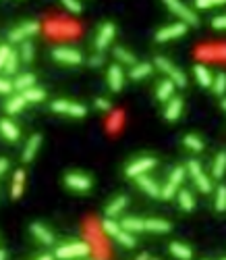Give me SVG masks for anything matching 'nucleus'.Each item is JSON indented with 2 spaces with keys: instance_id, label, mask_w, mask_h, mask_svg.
Listing matches in <instances>:
<instances>
[{
  "instance_id": "nucleus-16",
  "label": "nucleus",
  "mask_w": 226,
  "mask_h": 260,
  "mask_svg": "<svg viewBox=\"0 0 226 260\" xmlns=\"http://www.w3.org/2000/svg\"><path fill=\"white\" fill-rule=\"evenodd\" d=\"M183 113V100L181 98H170L166 104V111H164V119L166 121H177Z\"/></svg>"
},
{
  "instance_id": "nucleus-1",
  "label": "nucleus",
  "mask_w": 226,
  "mask_h": 260,
  "mask_svg": "<svg viewBox=\"0 0 226 260\" xmlns=\"http://www.w3.org/2000/svg\"><path fill=\"white\" fill-rule=\"evenodd\" d=\"M92 248L90 244L85 241H75V244H64V246H58L54 256L60 258V260H68V258H83V256H90Z\"/></svg>"
},
{
  "instance_id": "nucleus-17",
  "label": "nucleus",
  "mask_w": 226,
  "mask_h": 260,
  "mask_svg": "<svg viewBox=\"0 0 226 260\" xmlns=\"http://www.w3.org/2000/svg\"><path fill=\"white\" fill-rule=\"evenodd\" d=\"M0 133H3V137H7L9 142H15L17 137H19V127H17L11 119H3L0 121Z\"/></svg>"
},
{
  "instance_id": "nucleus-9",
  "label": "nucleus",
  "mask_w": 226,
  "mask_h": 260,
  "mask_svg": "<svg viewBox=\"0 0 226 260\" xmlns=\"http://www.w3.org/2000/svg\"><path fill=\"white\" fill-rule=\"evenodd\" d=\"M187 33V23H172L168 27H162L156 33V42H168V40H177Z\"/></svg>"
},
{
  "instance_id": "nucleus-41",
  "label": "nucleus",
  "mask_w": 226,
  "mask_h": 260,
  "mask_svg": "<svg viewBox=\"0 0 226 260\" xmlns=\"http://www.w3.org/2000/svg\"><path fill=\"white\" fill-rule=\"evenodd\" d=\"M226 0H195V7L197 9H212L216 5H224Z\"/></svg>"
},
{
  "instance_id": "nucleus-20",
  "label": "nucleus",
  "mask_w": 226,
  "mask_h": 260,
  "mask_svg": "<svg viewBox=\"0 0 226 260\" xmlns=\"http://www.w3.org/2000/svg\"><path fill=\"white\" fill-rule=\"evenodd\" d=\"M145 231L152 233H168L170 231V223L162 219H147L145 221Z\"/></svg>"
},
{
  "instance_id": "nucleus-6",
  "label": "nucleus",
  "mask_w": 226,
  "mask_h": 260,
  "mask_svg": "<svg viewBox=\"0 0 226 260\" xmlns=\"http://www.w3.org/2000/svg\"><path fill=\"white\" fill-rule=\"evenodd\" d=\"M52 59L62 63V65H81L83 63V57L81 52L75 50V48H68V46H58L52 50Z\"/></svg>"
},
{
  "instance_id": "nucleus-37",
  "label": "nucleus",
  "mask_w": 226,
  "mask_h": 260,
  "mask_svg": "<svg viewBox=\"0 0 226 260\" xmlns=\"http://www.w3.org/2000/svg\"><path fill=\"white\" fill-rule=\"evenodd\" d=\"M216 211L218 213L226 211V185H220L216 192Z\"/></svg>"
},
{
  "instance_id": "nucleus-48",
  "label": "nucleus",
  "mask_w": 226,
  "mask_h": 260,
  "mask_svg": "<svg viewBox=\"0 0 226 260\" xmlns=\"http://www.w3.org/2000/svg\"><path fill=\"white\" fill-rule=\"evenodd\" d=\"M7 169H9V161L7 159H0V175H3Z\"/></svg>"
},
{
  "instance_id": "nucleus-12",
  "label": "nucleus",
  "mask_w": 226,
  "mask_h": 260,
  "mask_svg": "<svg viewBox=\"0 0 226 260\" xmlns=\"http://www.w3.org/2000/svg\"><path fill=\"white\" fill-rule=\"evenodd\" d=\"M135 181H137V185L141 187L147 196H152V198H162V187L156 183L152 177H147L145 173H143V175H137Z\"/></svg>"
},
{
  "instance_id": "nucleus-36",
  "label": "nucleus",
  "mask_w": 226,
  "mask_h": 260,
  "mask_svg": "<svg viewBox=\"0 0 226 260\" xmlns=\"http://www.w3.org/2000/svg\"><path fill=\"white\" fill-rule=\"evenodd\" d=\"M212 88H214V92H216L218 96H222V94L226 92V73H222V71H220V73L214 77Z\"/></svg>"
},
{
  "instance_id": "nucleus-50",
  "label": "nucleus",
  "mask_w": 226,
  "mask_h": 260,
  "mask_svg": "<svg viewBox=\"0 0 226 260\" xmlns=\"http://www.w3.org/2000/svg\"><path fill=\"white\" fill-rule=\"evenodd\" d=\"M222 109H224V111H226V98H224V100H222Z\"/></svg>"
},
{
  "instance_id": "nucleus-31",
  "label": "nucleus",
  "mask_w": 226,
  "mask_h": 260,
  "mask_svg": "<svg viewBox=\"0 0 226 260\" xmlns=\"http://www.w3.org/2000/svg\"><path fill=\"white\" fill-rule=\"evenodd\" d=\"M21 94L25 96V100H27V102H42V100L46 98V92H44L42 88H36V85H33V88L23 90Z\"/></svg>"
},
{
  "instance_id": "nucleus-7",
  "label": "nucleus",
  "mask_w": 226,
  "mask_h": 260,
  "mask_svg": "<svg viewBox=\"0 0 226 260\" xmlns=\"http://www.w3.org/2000/svg\"><path fill=\"white\" fill-rule=\"evenodd\" d=\"M38 31H40V23L38 21H25V23H21L19 27H15L9 33V40L11 42H25L27 38L36 36Z\"/></svg>"
},
{
  "instance_id": "nucleus-22",
  "label": "nucleus",
  "mask_w": 226,
  "mask_h": 260,
  "mask_svg": "<svg viewBox=\"0 0 226 260\" xmlns=\"http://www.w3.org/2000/svg\"><path fill=\"white\" fill-rule=\"evenodd\" d=\"M149 73H152V65L149 63H137V65H133V69L129 71V77L135 79V81H139V79L147 77Z\"/></svg>"
},
{
  "instance_id": "nucleus-4",
  "label": "nucleus",
  "mask_w": 226,
  "mask_h": 260,
  "mask_svg": "<svg viewBox=\"0 0 226 260\" xmlns=\"http://www.w3.org/2000/svg\"><path fill=\"white\" fill-rule=\"evenodd\" d=\"M154 63H156V67H158L160 71H164L166 75H170V79L177 83V88H185V85H187V77H185V73L181 71L179 67H175V65H172L168 59H164V57H158V59H156Z\"/></svg>"
},
{
  "instance_id": "nucleus-33",
  "label": "nucleus",
  "mask_w": 226,
  "mask_h": 260,
  "mask_svg": "<svg viewBox=\"0 0 226 260\" xmlns=\"http://www.w3.org/2000/svg\"><path fill=\"white\" fill-rule=\"evenodd\" d=\"M114 57L120 61V63H123V65H135V57L131 55V52L129 50H125V48H114Z\"/></svg>"
},
{
  "instance_id": "nucleus-35",
  "label": "nucleus",
  "mask_w": 226,
  "mask_h": 260,
  "mask_svg": "<svg viewBox=\"0 0 226 260\" xmlns=\"http://www.w3.org/2000/svg\"><path fill=\"white\" fill-rule=\"evenodd\" d=\"M183 144H185L189 150H193V152H201V150H203V142L199 140L197 135H185Z\"/></svg>"
},
{
  "instance_id": "nucleus-24",
  "label": "nucleus",
  "mask_w": 226,
  "mask_h": 260,
  "mask_svg": "<svg viewBox=\"0 0 226 260\" xmlns=\"http://www.w3.org/2000/svg\"><path fill=\"white\" fill-rule=\"evenodd\" d=\"M120 225H123V229L131 231V233L145 231V221H141V219H133V217H129V219H125V221H120Z\"/></svg>"
},
{
  "instance_id": "nucleus-26",
  "label": "nucleus",
  "mask_w": 226,
  "mask_h": 260,
  "mask_svg": "<svg viewBox=\"0 0 226 260\" xmlns=\"http://www.w3.org/2000/svg\"><path fill=\"white\" fill-rule=\"evenodd\" d=\"M15 88L19 90V92H23V90H27V88H33V85H36V77H33L31 73H21L19 77H17L15 81Z\"/></svg>"
},
{
  "instance_id": "nucleus-43",
  "label": "nucleus",
  "mask_w": 226,
  "mask_h": 260,
  "mask_svg": "<svg viewBox=\"0 0 226 260\" xmlns=\"http://www.w3.org/2000/svg\"><path fill=\"white\" fill-rule=\"evenodd\" d=\"M11 46H7V44H3L0 46V69H5V65H7V61H9V57H11Z\"/></svg>"
},
{
  "instance_id": "nucleus-32",
  "label": "nucleus",
  "mask_w": 226,
  "mask_h": 260,
  "mask_svg": "<svg viewBox=\"0 0 226 260\" xmlns=\"http://www.w3.org/2000/svg\"><path fill=\"white\" fill-rule=\"evenodd\" d=\"M116 241H118L120 246H125V248H133V246H135V237H133V233L127 231V229H120V233L116 235Z\"/></svg>"
},
{
  "instance_id": "nucleus-23",
  "label": "nucleus",
  "mask_w": 226,
  "mask_h": 260,
  "mask_svg": "<svg viewBox=\"0 0 226 260\" xmlns=\"http://www.w3.org/2000/svg\"><path fill=\"white\" fill-rule=\"evenodd\" d=\"M127 196H116L108 206H106V217H116V215H120V211L127 206Z\"/></svg>"
},
{
  "instance_id": "nucleus-40",
  "label": "nucleus",
  "mask_w": 226,
  "mask_h": 260,
  "mask_svg": "<svg viewBox=\"0 0 226 260\" xmlns=\"http://www.w3.org/2000/svg\"><path fill=\"white\" fill-rule=\"evenodd\" d=\"M62 5H64L66 11H71L73 15H79V13L83 11L81 5H79V0H62Z\"/></svg>"
},
{
  "instance_id": "nucleus-49",
  "label": "nucleus",
  "mask_w": 226,
  "mask_h": 260,
  "mask_svg": "<svg viewBox=\"0 0 226 260\" xmlns=\"http://www.w3.org/2000/svg\"><path fill=\"white\" fill-rule=\"evenodd\" d=\"M7 256H9V254H7V252H5V250H0V260H5V258H7Z\"/></svg>"
},
{
  "instance_id": "nucleus-3",
  "label": "nucleus",
  "mask_w": 226,
  "mask_h": 260,
  "mask_svg": "<svg viewBox=\"0 0 226 260\" xmlns=\"http://www.w3.org/2000/svg\"><path fill=\"white\" fill-rule=\"evenodd\" d=\"M164 5L170 9V13H175L181 21H185L187 25H197L199 19H197V15L191 11L187 5H183L181 0H164Z\"/></svg>"
},
{
  "instance_id": "nucleus-29",
  "label": "nucleus",
  "mask_w": 226,
  "mask_h": 260,
  "mask_svg": "<svg viewBox=\"0 0 226 260\" xmlns=\"http://www.w3.org/2000/svg\"><path fill=\"white\" fill-rule=\"evenodd\" d=\"M226 173V152H220L216 156V161H214V167H212V175L216 179H220L222 175Z\"/></svg>"
},
{
  "instance_id": "nucleus-45",
  "label": "nucleus",
  "mask_w": 226,
  "mask_h": 260,
  "mask_svg": "<svg viewBox=\"0 0 226 260\" xmlns=\"http://www.w3.org/2000/svg\"><path fill=\"white\" fill-rule=\"evenodd\" d=\"M212 27L214 29H226V15H218L212 19Z\"/></svg>"
},
{
  "instance_id": "nucleus-13",
  "label": "nucleus",
  "mask_w": 226,
  "mask_h": 260,
  "mask_svg": "<svg viewBox=\"0 0 226 260\" xmlns=\"http://www.w3.org/2000/svg\"><path fill=\"white\" fill-rule=\"evenodd\" d=\"M29 231H31L33 237L40 241V244H44V246H52V244H54V235H52V231L48 227H44L42 223H33L31 227H29Z\"/></svg>"
},
{
  "instance_id": "nucleus-25",
  "label": "nucleus",
  "mask_w": 226,
  "mask_h": 260,
  "mask_svg": "<svg viewBox=\"0 0 226 260\" xmlns=\"http://www.w3.org/2000/svg\"><path fill=\"white\" fill-rule=\"evenodd\" d=\"M102 229H104V233H108L110 237L116 239V235L120 233V229H123V225L116 223V221H112V217H106V219L102 221Z\"/></svg>"
},
{
  "instance_id": "nucleus-11",
  "label": "nucleus",
  "mask_w": 226,
  "mask_h": 260,
  "mask_svg": "<svg viewBox=\"0 0 226 260\" xmlns=\"http://www.w3.org/2000/svg\"><path fill=\"white\" fill-rule=\"evenodd\" d=\"M114 33H116L114 23H104V25L100 27V31H98V36H96V50H98V52L106 50V48L110 46L112 38H114Z\"/></svg>"
},
{
  "instance_id": "nucleus-38",
  "label": "nucleus",
  "mask_w": 226,
  "mask_h": 260,
  "mask_svg": "<svg viewBox=\"0 0 226 260\" xmlns=\"http://www.w3.org/2000/svg\"><path fill=\"white\" fill-rule=\"evenodd\" d=\"M21 61L23 63H31L33 61V46H31V42H23L21 44Z\"/></svg>"
},
{
  "instance_id": "nucleus-34",
  "label": "nucleus",
  "mask_w": 226,
  "mask_h": 260,
  "mask_svg": "<svg viewBox=\"0 0 226 260\" xmlns=\"http://www.w3.org/2000/svg\"><path fill=\"white\" fill-rule=\"evenodd\" d=\"M187 173H189V171H187L185 167H177V169H172V171H170V179H168V181H170V183H175V185L179 187V185L185 181V175H187Z\"/></svg>"
},
{
  "instance_id": "nucleus-19",
  "label": "nucleus",
  "mask_w": 226,
  "mask_h": 260,
  "mask_svg": "<svg viewBox=\"0 0 226 260\" xmlns=\"http://www.w3.org/2000/svg\"><path fill=\"white\" fill-rule=\"evenodd\" d=\"M25 104H27V100H25L23 94L13 96V98H9V102L5 104V111H7L9 115H17V113H21V111L25 109Z\"/></svg>"
},
{
  "instance_id": "nucleus-42",
  "label": "nucleus",
  "mask_w": 226,
  "mask_h": 260,
  "mask_svg": "<svg viewBox=\"0 0 226 260\" xmlns=\"http://www.w3.org/2000/svg\"><path fill=\"white\" fill-rule=\"evenodd\" d=\"M175 194H177V185L168 181V183L162 187V198H164V200H170V198H175Z\"/></svg>"
},
{
  "instance_id": "nucleus-5",
  "label": "nucleus",
  "mask_w": 226,
  "mask_h": 260,
  "mask_svg": "<svg viewBox=\"0 0 226 260\" xmlns=\"http://www.w3.org/2000/svg\"><path fill=\"white\" fill-rule=\"evenodd\" d=\"M187 171H189V175L193 177L195 185L201 189L203 194H210V192H212V181H210V177H207V175H203L201 165H199L197 161H189V163H187Z\"/></svg>"
},
{
  "instance_id": "nucleus-10",
  "label": "nucleus",
  "mask_w": 226,
  "mask_h": 260,
  "mask_svg": "<svg viewBox=\"0 0 226 260\" xmlns=\"http://www.w3.org/2000/svg\"><path fill=\"white\" fill-rule=\"evenodd\" d=\"M64 185L75 189V192H90L92 179L88 175H81V173H68V175L64 177Z\"/></svg>"
},
{
  "instance_id": "nucleus-39",
  "label": "nucleus",
  "mask_w": 226,
  "mask_h": 260,
  "mask_svg": "<svg viewBox=\"0 0 226 260\" xmlns=\"http://www.w3.org/2000/svg\"><path fill=\"white\" fill-rule=\"evenodd\" d=\"M17 63H19V57H17L15 52H11V57H9V61H7V65H5L3 71L9 73V75H13V73L17 71Z\"/></svg>"
},
{
  "instance_id": "nucleus-47",
  "label": "nucleus",
  "mask_w": 226,
  "mask_h": 260,
  "mask_svg": "<svg viewBox=\"0 0 226 260\" xmlns=\"http://www.w3.org/2000/svg\"><path fill=\"white\" fill-rule=\"evenodd\" d=\"M90 65H92V67H100V65H104V57H102V55H94V57L90 59Z\"/></svg>"
},
{
  "instance_id": "nucleus-21",
  "label": "nucleus",
  "mask_w": 226,
  "mask_h": 260,
  "mask_svg": "<svg viewBox=\"0 0 226 260\" xmlns=\"http://www.w3.org/2000/svg\"><path fill=\"white\" fill-rule=\"evenodd\" d=\"M175 88H177V83L172 81V79H166L158 85V100L162 102H168L172 98V94H175Z\"/></svg>"
},
{
  "instance_id": "nucleus-15",
  "label": "nucleus",
  "mask_w": 226,
  "mask_h": 260,
  "mask_svg": "<svg viewBox=\"0 0 226 260\" xmlns=\"http://www.w3.org/2000/svg\"><path fill=\"white\" fill-rule=\"evenodd\" d=\"M40 146H42V135H40V133L31 135L29 140H27V144H25V148H23V154H21V159H23L25 163H31V161H33V156L38 154Z\"/></svg>"
},
{
  "instance_id": "nucleus-28",
  "label": "nucleus",
  "mask_w": 226,
  "mask_h": 260,
  "mask_svg": "<svg viewBox=\"0 0 226 260\" xmlns=\"http://www.w3.org/2000/svg\"><path fill=\"white\" fill-rule=\"evenodd\" d=\"M23 181H25V173L23 171H17L15 173V179H13V189H11V196L15 200L23 194Z\"/></svg>"
},
{
  "instance_id": "nucleus-46",
  "label": "nucleus",
  "mask_w": 226,
  "mask_h": 260,
  "mask_svg": "<svg viewBox=\"0 0 226 260\" xmlns=\"http://www.w3.org/2000/svg\"><path fill=\"white\" fill-rule=\"evenodd\" d=\"M96 107H98L100 111H106V113L112 109V107H110V102H108L106 98H96Z\"/></svg>"
},
{
  "instance_id": "nucleus-8",
  "label": "nucleus",
  "mask_w": 226,
  "mask_h": 260,
  "mask_svg": "<svg viewBox=\"0 0 226 260\" xmlns=\"http://www.w3.org/2000/svg\"><path fill=\"white\" fill-rule=\"evenodd\" d=\"M154 167H156V159H152V156H141V159L133 161V163L125 169V175L131 177V179H135L137 175H143L145 171H152Z\"/></svg>"
},
{
  "instance_id": "nucleus-18",
  "label": "nucleus",
  "mask_w": 226,
  "mask_h": 260,
  "mask_svg": "<svg viewBox=\"0 0 226 260\" xmlns=\"http://www.w3.org/2000/svg\"><path fill=\"white\" fill-rule=\"evenodd\" d=\"M195 77H197V83L203 85V88H212V83H214V77L210 73V69L203 67V65H195Z\"/></svg>"
},
{
  "instance_id": "nucleus-44",
  "label": "nucleus",
  "mask_w": 226,
  "mask_h": 260,
  "mask_svg": "<svg viewBox=\"0 0 226 260\" xmlns=\"http://www.w3.org/2000/svg\"><path fill=\"white\" fill-rule=\"evenodd\" d=\"M15 90V83H11L9 79H5V77H0V94H11Z\"/></svg>"
},
{
  "instance_id": "nucleus-14",
  "label": "nucleus",
  "mask_w": 226,
  "mask_h": 260,
  "mask_svg": "<svg viewBox=\"0 0 226 260\" xmlns=\"http://www.w3.org/2000/svg\"><path fill=\"white\" fill-rule=\"evenodd\" d=\"M108 85L112 92H120L125 85V75H123V69H120L118 65H112L108 69Z\"/></svg>"
},
{
  "instance_id": "nucleus-2",
  "label": "nucleus",
  "mask_w": 226,
  "mask_h": 260,
  "mask_svg": "<svg viewBox=\"0 0 226 260\" xmlns=\"http://www.w3.org/2000/svg\"><path fill=\"white\" fill-rule=\"evenodd\" d=\"M52 111L60 113V115L75 117V119H81V117L88 115V109H85L83 104H77V102H71V100H54L52 102Z\"/></svg>"
},
{
  "instance_id": "nucleus-27",
  "label": "nucleus",
  "mask_w": 226,
  "mask_h": 260,
  "mask_svg": "<svg viewBox=\"0 0 226 260\" xmlns=\"http://www.w3.org/2000/svg\"><path fill=\"white\" fill-rule=\"evenodd\" d=\"M177 198H179V204H181L183 211L191 213L195 208V200H193V196H191V192H187V189H181V192L177 194Z\"/></svg>"
},
{
  "instance_id": "nucleus-30",
  "label": "nucleus",
  "mask_w": 226,
  "mask_h": 260,
  "mask_svg": "<svg viewBox=\"0 0 226 260\" xmlns=\"http://www.w3.org/2000/svg\"><path fill=\"white\" fill-rule=\"evenodd\" d=\"M170 254H175L177 258H181V260H189L191 256V248L189 246H185V244H179V241H175V244H170Z\"/></svg>"
}]
</instances>
